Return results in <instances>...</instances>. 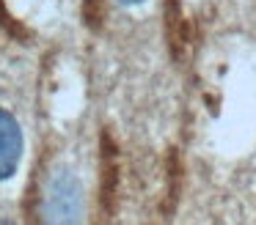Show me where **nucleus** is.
<instances>
[{"mask_svg": "<svg viewBox=\"0 0 256 225\" xmlns=\"http://www.w3.org/2000/svg\"><path fill=\"white\" fill-rule=\"evenodd\" d=\"M83 214V190L72 170L61 168L50 176L44 190L42 217L44 225H80Z\"/></svg>", "mask_w": 256, "mask_h": 225, "instance_id": "nucleus-1", "label": "nucleus"}, {"mask_svg": "<svg viewBox=\"0 0 256 225\" xmlns=\"http://www.w3.org/2000/svg\"><path fill=\"white\" fill-rule=\"evenodd\" d=\"M0 225H12V223H0Z\"/></svg>", "mask_w": 256, "mask_h": 225, "instance_id": "nucleus-4", "label": "nucleus"}, {"mask_svg": "<svg viewBox=\"0 0 256 225\" xmlns=\"http://www.w3.org/2000/svg\"><path fill=\"white\" fill-rule=\"evenodd\" d=\"M20 157H22V132H20V124L6 110H0V181L8 179L17 170Z\"/></svg>", "mask_w": 256, "mask_h": 225, "instance_id": "nucleus-2", "label": "nucleus"}, {"mask_svg": "<svg viewBox=\"0 0 256 225\" xmlns=\"http://www.w3.org/2000/svg\"><path fill=\"white\" fill-rule=\"evenodd\" d=\"M122 3H127V5H135V3H140V0H122Z\"/></svg>", "mask_w": 256, "mask_h": 225, "instance_id": "nucleus-3", "label": "nucleus"}]
</instances>
